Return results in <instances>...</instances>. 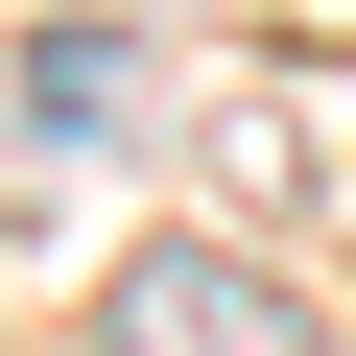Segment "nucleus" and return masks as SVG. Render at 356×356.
Listing matches in <instances>:
<instances>
[{
    "label": "nucleus",
    "instance_id": "2",
    "mask_svg": "<svg viewBox=\"0 0 356 356\" xmlns=\"http://www.w3.org/2000/svg\"><path fill=\"white\" fill-rule=\"evenodd\" d=\"M24 119H48V143H95V119H119V48H95V24H48V48H24Z\"/></svg>",
    "mask_w": 356,
    "mask_h": 356
},
{
    "label": "nucleus",
    "instance_id": "1",
    "mask_svg": "<svg viewBox=\"0 0 356 356\" xmlns=\"http://www.w3.org/2000/svg\"><path fill=\"white\" fill-rule=\"evenodd\" d=\"M95 356H309V332H285V285H261V261H214V238H143V261L95 285Z\"/></svg>",
    "mask_w": 356,
    "mask_h": 356
}]
</instances>
